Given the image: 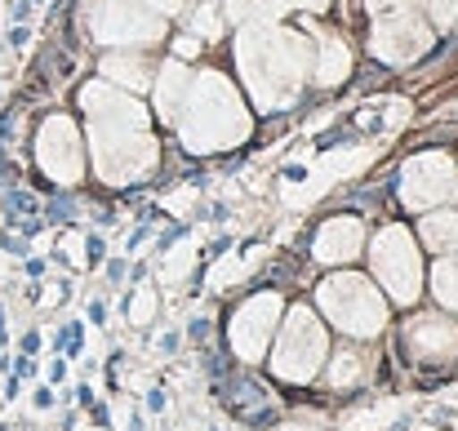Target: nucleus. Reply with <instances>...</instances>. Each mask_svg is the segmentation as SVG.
Instances as JSON below:
<instances>
[{
	"instance_id": "obj_6",
	"label": "nucleus",
	"mask_w": 458,
	"mask_h": 431,
	"mask_svg": "<svg viewBox=\"0 0 458 431\" xmlns=\"http://www.w3.org/2000/svg\"><path fill=\"white\" fill-rule=\"evenodd\" d=\"M94 423H98V427H107V423H112V418H107V405H103V401H94Z\"/></svg>"
},
{
	"instance_id": "obj_5",
	"label": "nucleus",
	"mask_w": 458,
	"mask_h": 431,
	"mask_svg": "<svg viewBox=\"0 0 458 431\" xmlns=\"http://www.w3.org/2000/svg\"><path fill=\"white\" fill-rule=\"evenodd\" d=\"M49 405H54V392L40 387V392H36V410H49Z\"/></svg>"
},
{
	"instance_id": "obj_1",
	"label": "nucleus",
	"mask_w": 458,
	"mask_h": 431,
	"mask_svg": "<svg viewBox=\"0 0 458 431\" xmlns=\"http://www.w3.org/2000/svg\"><path fill=\"white\" fill-rule=\"evenodd\" d=\"M218 392H223V401L232 405V414H236V418H245L250 427H272V423H276V410H267V405H263V392H259L254 383H245V378H241L236 387H218Z\"/></svg>"
},
{
	"instance_id": "obj_9",
	"label": "nucleus",
	"mask_w": 458,
	"mask_h": 431,
	"mask_svg": "<svg viewBox=\"0 0 458 431\" xmlns=\"http://www.w3.org/2000/svg\"><path fill=\"white\" fill-rule=\"evenodd\" d=\"M148 410H165V392H152V396H148Z\"/></svg>"
},
{
	"instance_id": "obj_8",
	"label": "nucleus",
	"mask_w": 458,
	"mask_h": 431,
	"mask_svg": "<svg viewBox=\"0 0 458 431\" xmlns=\"http://www.w3.org/2000/svg\"><path fill=\"white\" fill-rule=\"evenodd\" d=\"M63 378H67V365H63V360H58V365H54V369H49V383H63Z\"/></svg>"
},
{
	"instance_id": "obj_4",
	"label": "nucleus",
	"mask_w": 458,
	"mask_h": 431,
	"mask_svg": "<svg viewBox=\"0 0 458 431\" xmlns=\"http://www.w3.org/2000/svg\"><path fill=\"white\" fill-rule=\"evenodd\" d=\"M31 374H36V365H31V356H27V360H18V365H13V378H31Z\"/></svg>"
},
{
	"instance_id": "obj_2",
	"label": "nucleus",
	"mask_w": 458,
	"mask_h": 431,
	"mask_svg": "<svg viewBox=\"0 0 458 431\" xmlns=\"http://www.w3.org/2000/svg\"><path fill=\"white\" fill-rule=\"evenodd\" d=\"M63 342H67L63 347L67 356H81V325H63Z\"/></svg>"
},
{
	"instance_id": "obj_7",
	"label": "nucleus",
	"mask_w": 458,
	"mask_h": 431,
	"mask_svg": "<svg viewBox=\"0 0 458 431\" xmlns=\"http://www.w3.org/2000/svg\"><path fill=\"white\" fill-rule=\"evenodd\" d=\"M89 263H103V241H98V236L89 241Z\"/></svg>"
},
{
	"instance_id": "obj_3",
	"label": "nucleus",
	"mask_w": 458,
	"mask_h": 431,
	"mask_svg": "<svg viewBox=\"0 0 458 431\" xmlns=\"http://www.w3.org/2000/svg\"><path fill=\"white\" fill-rule=\"evenodd\" d=\"M36 351H40V334H27L22 338V356H36Z\"/></svg>"
},
{
	"instance_id": "obj_10",
	"label": "nucleus",
	"mask_w": 458,
	"mask_h": 431,
	"mask_svg": "<svg viewBox=\"0 0 458 431\" xmlns=\"http://www.w3.org/2000/svg\"><path fill=\"white\" fill-rule=\"evenodd\" d=\"M0 347H4V316H0Z\"/></svg>"
}]
</instances>
